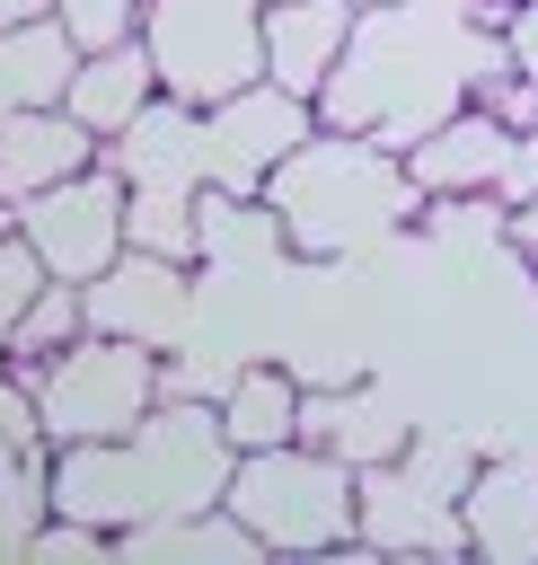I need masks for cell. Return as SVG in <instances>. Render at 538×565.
<instances>
[{
  "label": "cell",
  "instance_id": "12",
  "mask_svg": "<svg viewBox=\"0 0 538 565\" xmlns=\"http://www.w3.org/2000/svg\"><path fill=\"white\" fill-rule=\"evenodd\" d=\"M353 26H362L353 0H265V79H282L291 97L318 106V88L335 79Z\"/></svg>",
  "mask_w": 538,
  "mask_h": 565
},
{
  "label": "cell",
  "instance_id": "3",
  "mask_svg": "<svg viewBox=\"0 0 538 565\" xmlns=\"http://www.w3.org/2000/svg\"><path fill=\"white\" fill-rule=\"evenodd\" d=\"M265 203L300 256H353V247L388 238L423 194L406 177V150H388L370 132H309L265 177Z\"/></svg>",
  "mask_w": 538,
  "mask_h": 565
},
{
  "label": "cell",
  "instance_id": "17",
  "mask_svg": "<svg viewBox=\"0 0 538 565\" xmlns=\"http://www.w3.org/2000/svg\"><path fill=\"white\" fill-rule=\"evenodd\" d=\"M71 71H79V44H71L62 18L0 26V115L9 106H62L71 97Z\"/></svg>",
  "mask_w": 538,
  "mask_h": 565
},
{
  "label": "cell",
  "instance_id": "13",
  "mask_svg": "<svg viewBox=\"0 0 538 565\" xmlns=\"http://www.w3.org/2000/svg\"><path fill=\"white\" fill-rule=\"evenodd\" d=\"M300 441H318V450H335V459H353V468H379V459H397V450L415 441V424H406L397 406H379L362 380H353V388L326 380V388L300 397Z\"/></svg>",
  "mask_w": 538,
  "mask_h": 565
},
{
  "label": "cell",
  "instance_id": "19",
  "mask_svg": "<svg viewBox=\"0 0 538 565\" xmlns=\"http://www.w3.org/2000/svg\"><path fill=\"white\" fill-rule=\"evenodd\" d=\"M53 274H44V256H35V238L9 221L0 230V353H9V335H18V318L35 309V291H44Z\"/></svg>",
  "mask_w": 538,
  "mask_h": 565
},
{
  "label": "cell",
  "instance_id": "10",
  "mask_svg": "<svg viewBox=\"0 0 538 565\" xmlns=\"http://www.w3.org/2000/svg\"><path fill=\"white\" fill-rule=\"evenodd\" d=\"M512 124L485 106V97H467L459 115H441L423 141H406V177H415V194H503V168H512Z\"/></svg>",
  "mask_w": 538,
  "mask_h": 565
},
{
  "label": "cell",
  "instance_id": "8",
  "mask_svg": "<svg viewBox=\"0 0 538 565\" xmlns=\"http://www.w3.org/2000/svg\"><path fill=\"white\" fill-rule=\"evenodd\" d=\"M203 115H212V185L220 194H265V177L318 132V106L291 97L282 79H247L238 97H220Z\"/></svg>",
  "mask_w": 538,
  "mask_h": 565
},
{
  "label": "cell",
  "instance_id": "11",
  "mask_svg": "<svg viewBox=\"0 0 538 565\" xmlns=\"http://www.w3.org/2000/svg\"><path fill=\"white\" fill-rule=\"evenodd\" d=\"M97 159H106V141L71 106H9L0 115V221L26 194H44V185H62V177H79Z\"/></svg>",
  "mask_w": 538,
  "mask_h": 565
},
{
  "label": "cell",
  "instance_id": "15",
  "mask_svg": "<svg viewBox=\"0 0 538 565\" xmlns=\"http://www.w3.org/2000/svg\"><path fill=\"white\" fill-rule=\"evenodd\" d=\"M459 512H467V547L476 556H538V468L529 459L476 468Z\"/></svg>",
  "mask_w": 538,
  "mask_h": 565
},
{
  "label": "cell",
  "instance_id": "18",
  "mask_svg": "<svg viewBox=\"0 0 538 565\" xmlns=\"http://www.w3.org/2000/svg\"><path fill=\"white\" fill-rule=\"evenodd\" d=\"M79 335H88V300H79V282H44V291H35V309L18 318V335H9V353H0V362H9L18 380H35V371H44L53 353H71Z\"/></svg>",
  "mask_w": 538,
  "mask_h": 565
},
{
  "label": "cell",
  "instance_id": "6",
  "mask_svg": "<svg viewBox=\"0 0 538 565\" xmlns=\"http://www.w3.org/2000/svg\"><path fill=\"white\" fill-rule=\"evenodd\" d=\"M159 88L185 106H220L265 79V0H150L141 9Z\"/></svg>",
  "mask_w": 538,
  "mask_h": 565
},
{
  "label": "cell",
  "instance_id": "21",
  "mask_svg": "<svg viewBox=\"0 0 538 565\" xmlns=\"http://www.w3.org/2000/svg\"><path fill=\"white\" fill-rule=\"evenodd\" d=\"M503 44H512V71H520V79H538V0H512Z\"/></svg>",
  "mask_w": 538,
  "mask_h": 565
},
{
  "label": "cell",
  "instance_id": "4",
  "mask_svg": "<svg viewBox=\"0 0 538 565\" xmlns=\"http://www.w3.org/2000/svg\"><path fill=\"white\" fill-rule=\"evenodd\" d=\"M220 503L265 539V556H326V547L362 539V468L318 450V441L238 450Z\"/></svg>",
  "mask_w": 538,
  "mask_h": 565
},
{
  "label": "cell",
  "instance_id": "5",
  "mask_svg": "<svg viewBox=\"0 0 538 565\" xmlns=\"http://www.w3.org/2000/svg\"><path fill=\"white\" fill-rule=\"evenodd\" d=\"M26 388H35V415H44V441L53 450H71V441H123L168 397V362H159V344H132V335H97L88 327Z\"/></svg>",
  "mask_w": 538,
  "mask_h": 565
},
{
  "label": "cell",
  "instance_id": "9",
  "mask_svg": "<svg viewBox=\"0 0 538 565\" xmlns=\"http://www.w3.org/2000/svg\"><path fill=\"white\" fill-rule=\"evenodd\" d=\"M79 300H88V327L97 335H132V344H185V327H194V282H185V265L176 256H150V247H123L97 282H79Z\"/></svg>",
  "mask_w": 538,
  "mask_h": 565
},
{
  "label": "cell",
  "instance_id": "14",
  "mask_svg": "<svg viewBox=\"0 0 538 565\" xmlns=\"http://www.w3.org/2000/svg\"><path fill=\"white\" fill-rule=\"evenodd\" d=\"M150 97H159V62H150V35H132V44L79 53V71H71V97H62V106H71L97 141H115Z\"/></svg>",
  "mask_w": 538,
  "mask_h": 565
},
{
  "label": "cell",
  "instance_id": "2",
  "mask_svg": "<svg viewBox=\"0 0 538 565\" xmlns=\"http://www.w3.org/2000/svg\"><path fill=\"white\" fill-rule=\"evenodd\" d=\"M229 468H238V441L220 433V406H203V397H159V406L141 415V433L53 450V512L132 539V530H150V521H176V512L220 503V494H229Z\"/></svg>",
  "mask_w": 538,
  "mask_h": 565
},
{
  "label": "cell",
  "instance_id": "20",
  "mask_svg": "<svg viewBox=\"0 0 538 565\" xmlns=\"http://www.w3.org/2000/svg\"><path fill=\"white\" fill-rule=\"evenodd\" d=\"M141 9H150V0H53V18L71 26V44H79V53L132 44V35H141Z\"/></svg>",
  "mask_w": 538,
  "mask_h": 565
},
{
  "label": "cell",
  "instance_id": "16",
  "mask_svg": "<svg viewBox=\"0 0 538 565\" xmlns=\"http://www.w3.org/2000/svg\"><path fill=\"white\" fill-rule=\"evenodd\" d=\"M300 397L309 380L291 362H238V380L220 388V433L238 450H273V441H300Z\"/></svg>",
  "mask_w": 538,
  "mask_h": 565
},
{
  "label": "cell",
  "instance_id": "22",
  "mask_svg": "<svg viewBox=\"0 0 538 565\" xmlns=\"http://www.w3.org/2000/svg\"><path fill=\"white\" fill-rule=\"evenodd\" d=\"M538 194V124L512 141V168H503V203H529Z\"/></svg>",
  "mask_w": 538,
  "mask_h": 565
},
{
  "label": "cell",
  "instance_id": "1",
  "mask_svg": "<svg viewBox=\"0 0 538 565\" xmlns=\"http://www.w3.org/2000/svg\"><path fill=\"white\" fill-rule=\"evenodd\" d=\"M494 79H512V44H503V26H485L467 0H459V9L379 0V9H362L335 79L318 88V124L370 132V141L406 150V141H423L441 115H459L467 97H485Z\"/></svg>",
  "mask_w": 538,
  "mask_h": 565
},
{
  "label": "cell",
  "instance_id": "23",
  "mask_svg": "<svg viewBox=\"0 0 538 565\" xmlns=\"http://www.w3.org/2000/svg\"><path fill=\"white\" fill-rule=\"evenodd\" d=\"M26 18H53V0H0V26H26Z\"/></svg>",
  "mask_w": 538,
  "mask_h": 565
},
{
  "label": "cell",
  "instance_id": "7",
  "mask_svg": "<svg viewBox=\"0 0 538 565\" xmlns=\"http://www.w3.org/2000/svg\"><path fill=\"white\" fill-rule=\"evenodd\" d=\"M9 221L35 238V256H44L53 282H97V274L132 247V185H123L115 159H97V168H79V177L26 194Z\"/></svg>",
  "mask_w": 538,
  "mask_h": 565
}]
</instances>
